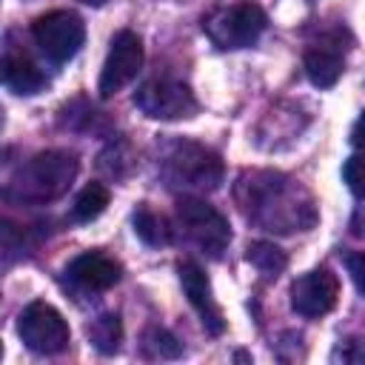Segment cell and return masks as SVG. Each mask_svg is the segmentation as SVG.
<instances>
[{
	"mask_svg": "<svg viewBox=\"0 0 365 365\" xmlns=\"http://www.w3.org/2000/svg\"><path fill=\"white\" fill-rule=\"evenodd\" d=\"M77 168H80V163L68 151L37 154L17 171V177L9 182L6 194L9 197L17 194L26 202H48L71 185V180L77 177Z\"/></svg>",
	"mask_w": 365,
	"mask_h": 365,
	"instance_id": "6da1fadb",
	"label": "cell"
},
{
	"mask_svg": "<svg viewBox=\"0 0 365 365\" xmlns=\"http://www.w3.org/2000/svg\"><path fill=\"white\" fill-rule=\"evenodd\" d=\"M163 174H165L168 185H174V188L211 191L222 180V160L211 148L182 140V143H174L171 151L165 154Z\"/></svg>",
	"mask_w": 365,
	"mask_h": 365,
	"instance_id": "7a4b0ae2",
	"label": "cell"
},
{
	"mask_svg": "<svg viewBox=\"0 0 365 365\" xmlns=\"http://www.w3.org/2000/svg\"><path fill=\"white\" fill-rule=\"evenodd\" d=\"M265 23L268 17L257 3H234V6H225L208 14L202 20V31L217 48L231 51V48L254 46L259 34L265 31Z\"/></svg>",
	"mask_w": 365,
	"mask_h": 365,
	"instance_id": "3957f363",
	"label": "cell"
},
{
	"mask_svg": "<svg viewBox=\"0 0 365 365\" xmlns=\"http://www.w3.org/2000/svg\"><path fill=\"white\" fill-rule=\"evenodd\" d=\"M177 220L185 231V237L208 257H222V251L231 242L228 220L205 200L200 197H180L177 202Z\"/></svg>",
	"mask_w": 365,
	"mask_h": 365,
	"instance_id": "277c9868",
	"label": "cell"
},
{
	"mask_svg": "<svg viewBox=\"0 0 365 365\" xmlns=\"http://www.w3.org/2000/svg\"><path fill=\"white\" fill-rule=\"evenodd\" d=\"M31 37L51 63H68L86 40V23L74 11L54 9L31 23Z\"/></svg>",
	"mask_w": 365,
	"mask_h": 365,
	"instance_id": "5b68a950",
	"label": "cell"
},
{
	"mask_svg": "<svg viewBox=\"0 0 365 365\" xmlns=\"http://www.w3.org/2000/svg\"><path fill=\"white\" fill-rule=\"evenodd\" d=\"M17 334L26 342L29 351L43 354V356H51V354L66 351L68 348V339H71L68 322L48 302H31V305H26L23 314H20V319H17Z\"/></svg>",
	"mask_w": 365,
	"mask_h": 365,
	"instance_id": "8992f818",
	"label": "cell"
},
{
	"mask_svg": "<svg viewBox=\"0 0 365 365\" xmlns=\"http://www.w3.org/2000/svg\"><path fill=\"white\" fill-rule=\"evenodd\" d=\"M134 106L151 120H185V117H194L200 108L194 91L185 83L168 80V77L143 83L134 94Z\"/></svg>",
	"mask_w": 365,
	"mask_h": 365,
	"instance_id": "52a82bcc",
	"label": "cell"
},
{
	"mask_svg": "<svg viewBox=\"0 0 365 365\" xmlns=\"http://www.w3.org/2000/svg\"><path fill=\"white\" fill-rule=\"evenodd\" d=\"M140 66H143V40L131 29L117 31L111 40V48L106 54L103 71H100V83H97L100 97L108 100L117 91H123L137 77Z\"/></svg>",
	"mask_w": 365,
	"mask_h": 365,
	"instance_id": "ba28073f",
	"label": "cell"
},
{
	"mask_svg": "<svg viewBox=\"0 0 365 365\" xmlns=\"http://www.w3.org/2000/svg\"><path fill=\"white\" fill-rule=\"evenodd\" d=\"M336 297H339V279L331 268H314L291 285V308L305 319H317L334 311Z\"/></svg>",
	"mask_w": 365,
	"mask_h": 365,
	"instance_id": "9c48e42d",
	"label": "cell"
},
{
	"mask_svg": "<svg viewBox=\"0 0 365 365\" xmlns=\"http://www.w3.org/2000/svg\"><path fill=\"white\" fill-rule=\"evenodd\" d=\"M177 271H180V282H182V291H185L191 308L200 314L202 328L208 334L220 336L225 331V319H222V311H220V305H217V299L211 294V282H208L205 271L197 262H188V259L180 262Z\"/></svg>",
	"mask_w": 365,
	"mask_h": 365,
	"instance_id": "30bf717a",
	"label": "cell"
},
{
	"mask_svg": "<svg viewBox=\"0 0 365 365\" xmlns=\"http://www.w3.org/2000/svg\"><path fill=\"white\" fill-rule=\"evenodd\" d=\"M66 274L74 285L86 291H108L111 285L120 282V262H114L100 251H86L68 262Z\"/></svg>",
	"mask_w": 365,
	"mask_h": 365,
	"instance_id": "8fae6325",
	"label": "cell"
},
{
	"mask_svg": "<svg viewBox=\"0 0 365 365\" xmlns=\"http://www.w3.org/2000/svg\"><path fill=\"white\" fill-rule=\"evenodd\" d=\"M342 68H345L342 51L331 43H319L305 51V74L317 88H331L342 77Z\"/></svg>",
	"mask_w": 365,
	"mask_h": 365,
	"instance_id": "7c38bea8",
	"label": "cell"
},
{
	"mask_svg": "<svg viewBox=\"0 0 365 365\" xmlns=\"http://www.w3.org/2000/svg\"><path fill=\"white\" fill-rule=\"evenodd\" d=\"M3 83L9 91L20 97H31L46 88V74L26 57V54H6L3 60Z\"/></svg>",
	"mask_w": 365,
	"mask_h": 365,
	"instance_id": "4fadbf2b",
	"label": "cell"
},
{
	"mask_svg": "<svg viewBox=\"0 0 365 365\" xmlns=\"http://www.w3.org/2000/svg\"><path fill=\"white\" fill-rule=\"evenodd\" d=\"M108 200H111V194H108V188L103 182H88L77 194V200L71 205V214H74L77 222H91L108 208Z\"/></svg>",
	"mask_w": 365,
	"mask_h": 365,
	"instance_id": "5bb4252c",
	"label": "cell"
},
{
	"mask_svg": "<svg viewBox=\"0 0 365 365\" xmlns=\"http://www.w3.org/2000/svg\"><path fill=\"white\" fill-rule=\"evenodd\" d=\"M245 259H248L259 274H265V277H279V274L285 271V265H288L285 251L277 248L274 242H265V240L251 242L248 251H245Z\"/></svg>",
	"mask_w": 365,
	"mask_h": 365,
	"instance_id": "9a60e30c",
	"label": "cell"
},
{
	"mask_svg": "<svg viewBox=\"0 0 365 365\" xmlns=\"http://www.w3.org/2000/svg\"><path fill=\"white\" fill-rule=\"evenodd\" d=\"M134 231H137V237H140L143 242H148V245H165V242L171 240L168 222H165L160 214H154L151 208H140V211L134 214Z\"/></svg>",
	"mask_w": 365,
	"mask_h": 365,
	"instance_id": "2e32d148",
	"label": "cell"
},
{
	"mask_svg": "<svg viewBox=\"0 0 365 365\" xmlns=\"http://www.w3.org/2000/svg\"><path fill=\"white\" fill-rule=\"evenodd\" d=\"M88 334H91V342L103 354H111L120 345V319L114 314H103L100 319H94V325L88 328Z\"/></svg>",
	"mask_w": 365,
	"mask_h": 365,
	"instance_id": "e0dca14e",
	"label": "cell"
},
{
	"mask_svg": "<svg viewBox=\"0 0 365 365\" xmlns=\"http://www.w3.org/2000/svg\"><path fill=\"white\" fill-rule=\"evenodd\" d=\"M342 180L351 188L354 197L365 200V154H354L342 165Z\"/></svg>",
	"mask_w": 365,
	"mask_h": 365,
	"instance_id": "ac0fdd59",
	"label": "cell"
},
{
	"mask_svg": "<svg viewBox=\"0 0 365 365\" xmlns=\"http://www.w3.org/2000/svg\"><path fill=\"white\" fill-rule=\"evenodd\" d=\"M345 268H348V274H351L356 291L365 297V251H354V254H348Z\"/></svg>",
	"mask_w": 365,
	"mask_h": 365,
	"instance_id": "d6986e66",
	"label": "cell"
},
{
	"mask_svg": "<svg viewBox=\"0 0 365 365\" xmlns=\"http://www.w3.org/2000/svg\"><path fill=\"white\" fill-rule=\"evenodd\" d=\"M351 145L354 148H359V151H365V111L356 117V123L351 125Z\"/></svg>",
	"mask_w": 365,
	"mask_h": 365,
	"instance_id": "ffe728a7",
	"label": "cell"
},
{
	"mask_svg": "<svg viewBox=\"0 0 365 365\" xmlns=\"http://www.w3.org/2000/svg\"><path fill=\"white\" fill-rule=\"evenodd\" d=\"M80 3H86V6H103L106 0H80Z\"/></svg>",
	"mask_w": 365,
	"mask_h": 365,
	"instance_id": "44dd1931",
	"label": "cell"
}]
</instances>
